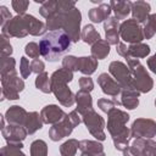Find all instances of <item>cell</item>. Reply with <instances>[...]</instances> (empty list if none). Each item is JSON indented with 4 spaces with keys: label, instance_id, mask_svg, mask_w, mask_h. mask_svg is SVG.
Listing matches in <instances>:
<instances>
[{
    "label": "cell",
    "instance_id": "obj_1",
    "mask_svg": "<svg viewBox=\"0 0 156 156\" xmlns=\"http://www.w3.org/2000/svg\"><path fill=\"white\" fill-rule=\"evenodd\" d=\"M72 46V40L69 35L62 30H52L46 33L39 41V52L49 62L58 61L63 55H66Z\"/></svg>",
    "mask_w": 156,
    "mask_h": 156
}]
</instances>
